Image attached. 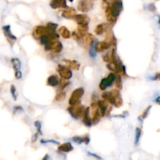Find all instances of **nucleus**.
Returning a JSON list of instances; mask_svg holds the SVG:
<instances>
[{"instance_id":"20","label":"nucleus","mask_w":160,"mask_h":160,"mask_svg":"<svg viewBox=\"0 0 160 160\" xmlns=\"http://www.w3.org/2000/svg\"><path fill=\"white\" fill-rule=\"evenodd\" d=\"M64 62L70 68L73 69V70H79L80 68V63L77 62L76 60H70V59H63Z\"/></svg>"},{"instance_id":"18","label":"nucleus","mask_w":160,"mask_h":160,"mask_svg":"<svg viewBox=\"0 0 160 160\" xmlns=\"http://www.w3.org/2000/svg\"><path fill=\"white\" fill-rule=\"evenodd\" d=\"M59 34L65 39L70 38L71 37V33H70V31H69L68 28L65 26H62L61 27V28H59Z\"/></svg>"},{"instance_id":"28","label":"nucleus","mask_w":160,"mask_h":160,"mask_svg":"<svg viewBox=\"0 0 160 160\" xmlns=\"http://www.w3.org/2000/svg\"><path fill=\"white\" fill-rule=\"evenodd\" d=\"M109 87V84H108V81H107V78H102L101 80L99 83V88L100 90L102 91H105L107 88Z\"/></svg>"},{"instance_id":"5","label":"nucleus","mask_w":160,"mask_h":160,"mask_svg":"<svg viewBox=\"0 0 160 160\" xmlns=\"http://www.w3.org/2000/svg\"><path fill=\"white\" fill-rule=\"evenodd\" d=\"M94 0H79L78 8L81 12H88L93 8Z\"/></svg>"},{"instance_id":"45","label":"nucleus","mask_w":160,"mask_h":160,"mask_svg":"<svg viewBox=\"0 0 160 160\" xmlns=\"http://www.w3.org/2000/svg\"><path fill=\"white\" fill-rule=\"evenodd\" d=\"M42 160H49V156H48V155H45L43 157V159H42Z\"/></svg>"},{"instance_id":"24","label":"nucleus","mask_w":160,"mask_h":160,"mask_svg":"<svg viewBox=\"0 0 160 160\" xmlns=\"http://www.w3.org/2000/svg\"><path fill=\"white\" fill-rule=\"evenodd\" d=\"M88 25H78V32L81 37H84L85 34H88Z\"/></svg>"},{"instance_id":"19","label":"nucleus","mask_w":160,"mask_h":160,"mask_svg":"<svg viewBox=\"0 0 160 160\" xmlns=\"http://www.w3.org/2000/svg\"><path fill=\"white\" fill-rule=\"evenodd\" d=\"M2 30L5 35L6 36V38H8L9 39H10V40H12V41L17 40V38H16L15 36L11 33L10 26H9V25H6V26L2 27Z\"/></svg>"},{"instance_id":"48","label":"nucleus","mask_w":160,"mask_h":160,"mask_svg":"<svg viewBox=\"0 0 160 160\" xmlns=\"http://www.w3.org/2000/svg\"><path fill=\"white\" fill-rule=\"evenodd\" d=\"M69 1H70V2H73V0H69Z\"/></svg>"},{"instance_id":"2","label":"nucleus","mask_w":160,"mask_h":160,"mask_svg":"<svg viewBox=\"0 0 160 160\" xmlns=\"http://www.w3.org/2000/svg\"><path fill=\"white\" fill-rule=\"evenodd\" d=\"M84 94V90L83 88H78L75 89L72 92L70 98H69V105L70 106H76V105L80 104L81 98H82Z\"/></svg>"},{"instance_id":"23","label":"nucleus","mask_w":160,"mask_h":160,"mask_svg":"<svg viewBox=\"0 0 160 160\" xmlns=\"http://www.w3.org/2000/svg\"><path fill=\"white\" fill-rule=\"evenodd\" d=\"M45 27H46L47 33H48V34H53V33L56 32V29H57L58 28V24L57 23L49 22V23H47V25Z\"/></svg>"},{"instance_id":"34","label":"nucleus","mask_w":160,"mask_h":160,"mask_svg":"<svg viewBox=\"0 0 160 160\" xmlns=\"http://www.w3.org/2000/svg\"><path fill=\"white\" fill-rule=\"evenodd\" d=\"M151 108H152V106H148V107L146 108V109H145V111H144L143 112V113H142V115L141 116V118L142 119H145L147 117H148V113H149V112H150V109H151Z\"/></svg>"},{"instance_id":"36","label":"nucleus","mask_w":160,"mask_h":160,"mask_svg":"<svg viewBox=\"0 0 160 160\" xmlns=\"http://www.w3.org/2000/svg\"><path fill=\"white\" fill-rule=\"evenodd\" d=\"M72 36H73V39H75L77 42H80V40H81V39H82V37L80 35L79 33L78 32H75V31H73V32L72 33Z\"/></svg>"},{"instance_id":"42","label":"nucleus","mask_w":160,"mask_h":160,"mask_svg":"<svg viewBox=\"0 0 160 160\" xmlns=\"http://www.w3.org/2000/svg\"><path fill=\"white\" fill-rule=\"evenodd\" d=\"M41 142H42V144H43V143H48V142H52V143H53V144H59L57 142H55V141H52V140H51V141L42 140V141H41Z\"/></svg>"},{"instance_id":"7","label":"nucleus","mask_w":160,"mask_h":160,"mask_svg":"<svg viewBox=\"0 0 160 160\" xmlns=\"http://www.w3.org/2000/svg\"><path fill=\"white\" fill-rule=\"evenodd\" d=\"M110 6L113 14L118 18L120 14L121 13L122 10H123V2H122V1L121 0H116V1H113Z\"/></svg>"},{"instance_id":"41","label":"nucleus","mask_w":160,"mask_h":160,"mask_svg":"<svg viewBox=\"0 0 160 160\" xmlns=\"http://www.w3.org/2000/svg\"><path fill=\"white\" fill-rule=\"evenodd\" d=\"M23 111V108L21 107V106H16V107H14L13 109V111L14 112H19V111Z\"/></svg>"},{"instance_id":"6","label":"nucleus","mask_w":160,"mask_h":160,"mask_svg":"<svg viewBox=\"0 0 160 160\" xmlns=\"http://www.w3.org/2000/svg\"><path fill=\"white\" fill-rule=\"evenodd\" d=\"M47 34V30L46 27L42 26V25H38L35 28L33 29L32 34L34 36V38L36 39H40L42 36H44L45 34Z\"/></svg>"},{"instance_id":"40","label":"nucleus","mask_w":160,"mask_h":160,"mask_svg":"<svg viewBox=\"0 0 160 160\" xmlns=\"http://www.w3.org/2000/svg\"><path fill=\"white\" fill-rule=\"evenodd\" d=\"M15 77L17 78V79H20V78H22L21 71H20V70H17V71H16Z\"/></svg>"},{"instance_id":"49","label":"nucleus","mask_w":160,"mask_h":160,"mask_svg":"<svg viewBox=\"0 0 160 160\" xmlns=\"http://www.w3.org/2000/svg\"><path fill=\"white\" fill-rule=\"evenodd\" d=\"M102 1L103 2H106V1H107V0H102Z\"/></svg>"},{"instance_id":"33","label":"nucleus","mask_w":160,"mask_h":160,"mask_svg":"<svg viewBox=\"0 0 160 160\" xmlns=\"http://www.w3.org/2000/svg\"><path fill=\"white\" fill-rule=\"evenodd\" d=\"M62 48H63V46H62V43H61V42H59V43H58V45H56V47L54 48V50H53L52 52L54 53H59V52H62Z\"/></svg>"},{"instance_id":"50","label":"nucleus","mask_w":160,"mask_h":160,"mask_svg":"<svg viewBox=\"0 0 160 160\" xmlns=\"http://www.w3.org/2000/svg\"><path fill=\"white\" fill-rule=\"evenodd\" d=\"M110 1H112V2H113V1H116V0H110Z\"/></svg>"},{"instance_id":"38","label":"nucleus","mask_w":160,"mask_h":160,"mask_svg":"<svg viewBox=\"0 0 160 160\" xmlns=\"http://www.w3.org/2000/svg\"><path fill=\"white\" fill-rule=\"evenodd\" d=\"M34 125H35V127L37 128V130H38V132L40 134H42V123H40L39 121H36L35 123H34Z\"/></svg>"},{"instance_id":"1","label":"nucleus","mask_w":160,"mask_h":160,"mask_svg":"<svg viewBox=\"0 0 160 160\" xmlns=\"http://www.w3.org/2000/svg\"><path fill=\"white\" fill-rule=\"evenodd\" d=\"M102 97L104 100L107 101L111 105L114 106L117 108L121 107L123 105V99L120 95V92L117 89L111 91V92H103Z\"/></svg>"},{"instance_id":"25","label":"nucleus","mask_w":160,"mask_h":160,"mask_svg":"<svg viewBox=\"0 0 160 160\" xmlns=\"http://www.w3.org/2000/svg\"><path fill=\"white\" fill-rule=\"evenodd\" d=\"M11 62H12V67H13V69L15 70V71L20 70V66H21L20 59H17V58H13V59H11Z\"/></svg>"},{"instance_id":"11","label":"nucleus","mask_w":160,"mask_h":160,"mask_svg":"<svg viewBox=\"0 0 160 160\" xmlns=\"http://www.w3.org/2000/svg\"><path fill=\"white\" fill-rule=\"evenodd\" d=\"M50 6L54 9H59V8H63V9L68 8L66 0H52L50 2Z\"/></svg>"},{"instance_id":"12","label":"nucleus","mask_w":160,"mask_h":160,"mask_svg":"<svg viewBox=\"0 0 160 160\" xmlns=\"http://www.w3.org/2000/svg\"><path fill=\"white\" fill-rule=\"evenodd\" d=\"M105 12H106V19H107L108 22H109L110 23H114L117 22V17H116V16L113 14V12H112L110 6H108L106 8Z\"/></svg>"},{"instance_id":"46","label":"nucleus","mask_w":160,"mask_h":160,"mask_svg":"<svg viewBox=\"0 0 160 160\" xmlns=\"http://www.w3.org/2000/svg\"><path fill=\"white\" fill-rule=\"evenodd\" d=\"M156 102L159 103V104H160V96H159L157 98H156Z\"/></svg>"},{"instance_id":"4","label":"nucleus","mask_w":160,"mask_h":160,"mask_svg":"<svg viewBox=\"0 0 160 160\" xmlns=\"http://www.w3.org/2000/svg\"><path fill=\"white\" fill-rule=\"evenodd\" d=\"M57 71L59 73L61 78H63V79L70 80L72 78V76H73L71 70H70V68L68 66H63L59 64V65H58Z\"/></svg>"},{"instance_id":"30","label":"nucleus","mask_w":160,"mask_h":160,"mask_svg":"<svg viewBox=\"0 0 160 160\" xmlns=\"http://www.w3.org/2000/svg\"><path fill=\"white\" fill-rule=\"evenodd\" d=\"M107 81H108V84H109V87L112 85L114 82L116 81V75L114 73H109V76L107 77Z\"/></svg>"},{"instance_id":"8","label":"nucleus","mask_w":160,"mask_h":160,"mask_svg":"<svg viewBox=\"0 0 160 160\" xmlns=\"http://www.w3.org/2000/svg\"><path fill=\"white\" fill-rule=\"evenodd\" d=\"M111 46H112V44L109 41H102V42H98L95 44V49L96 50L97 52H102L109 48Z\"/></svg>"},{"instance_id":"27","label":"nucleus","mask_w":160,"mask_h":160,"mask_svg":"<svg viewBox=\"0 0 160 160\" xmlns=\"http://www.w3.org/2000/svg\"><path fill=\"white\" fill-rule=\"evenodd\" d=\"M66 96H67V93L64 91H60L59 92H58V94L55 97V101H62V100L65 99Z\"/></svg>"},{"instance_id":"37","label":"nucleus","mask_w":160,"mask_h":160,"mask_svg":"<svg viewBox=\"0 0 160 160\" xmlns=\"http://www.w3.org/2000/svg\"><path fill=\"white\" fill-rule=\"evenodd\" d=\"M96 50L95 49V47H92V48H90V49H89V54H90V56L91 57H92V58H95V57H96Z\"/></svg>"},{"instance_id":"14","label":"nucleus","mask_w":160,"mask_h":160,"mask_svg":"<svg viewBox=\"0 0 160 160\" xmlns=\"http://www.w3.org/2000/svg\"><path fill=\"white\" fill-rule=\"evenodd\" d=\"M108 102L106 101V100H98V109H99L100 112H101L102 117H104V116L106 115V112H107L108 110Z\"/></svg>"},{"instance_id":"39","label":"nucleus","mask_w":160,"mask_h":160,"mask_svg":"<svg viewBox=\"0 0 160 160\" xmlns=\"http://www.w3.org/2000/svg\"><path fill=\"white\" fill-rule=\"evenodd\" d=\"M88 156H92V157H94L95 159H96L98 160H103L101 156H98V155L95 154V153H92V152H88Z\"/></svg>"},{"instance_id":"10","label":"nucleus","mask_w":160,"mask_h":160,"mask_svg":"<svg viewBox=\"0 0 160 160\" xmlns=\"http://www.w3.org/2000/svg\"><path fill=\"white\" fill-rule=\"evenodd\" d=\"M82 120L84 124L88 128H90L93 123H92V117H91L90 116V109L88 107H87L84 111V113L82 117Z\"/></svg>"},{"instance_id":"31","label":"nucleus","mask_w":160,"mask_h":160,"mask_svg":"<svg viewBox=\"0 0 160 160\" xmlns=\"http://www.w3.org/2000/svg\"><path fill=\"white\" fill-rule=\"evenodd\" d=\"M67 80L66 79H63V78H62V80L61 81H59V91L60 92V91H62V89L64 88L67 87V85L69 84V82L68 81H67Z\"/></svg>"},{"instance_id":"22","label":"nucleus","mask_w":160,"mask_h":160,"mask_svg":"<svg viewBox=\"0 0 160 160\" xmlns=\"http://www.w3.org/2000/svg\"><path fill=\"white\" fill-rule=\"evenodd\" d=\"M94 39H95L94 38V36L92 35V34H90V33H88V34H85L84 37H82L83 42H84L85 45H88V46H92V45H93Z\"/></svg>"},{"instance_id":"44","label":"nucleus","mask_w":160,"mask_h":160,"mask_svg":"<svg viewBox=\"0 0 160 160\" xmlns=\"http://www.w3.org/2000/svg\"><path fill=\"white\" fill-rule=\"evenodd\" d=\"M149 9L151 11H154V10H156V7H155V6H154V4H150L149 5Z\"/></svg>"},{"instance_id":"26","label":"nucleus","mask_w":160,"mask_h":160,"mask_svg":"<svg viewBox=\"0 0 160 160\" xmlns=\"http://www.w3.org/2000/svg\"><path fill=\"white\" fill-rule=\"evenodd\" d=\"M141 136H142V129L139 128H137L135 130V138H134V145L137 146L140 141Z\"/></svg>"},{"instance_id":"3","label":"nucleus","mask_w":160,"mask_h":160,"mask_svg":"<svg viewBox=\"0 0 160 160\" xmlns=\"http://www.w3.org/2000/svg\"><path fill=\"white\" fill-rule=\"evenodd\" d=\"M85 109L84 106H81V104H78L76 106H70L67 110L73 118L79 119L83 117Z\"/></svg>"},{"instance_id":"9","label":"nucleus","mask_w":160,"mask_h":160,"mask_svg":"<svg viewBox=\"0 0 160 160\" xmlns=\"http://www.w3.org/2000/svg\"><path fill=\"white\" fill-rule=\"evenodd\" d=\"M75 21L78 25H88L90 18L85 14H77L74 17Z\"/></svg>"},{"instance_id":"43","label":"nucleus","mask_w":160,"mask_h":160,"mask_svg":"<svg viewBox=\"0 0 160 160\" xmlns=\"http://www.w3.org/2000/svg\"><path fill=\"white\" fill-rule=\"evenodd\" d=\"M152 79L154 80V81H156V80H160V73H156V74L153 77Z\"/></svg>"},{"instance_id":"17","label":"nucleus","mask_w":160,"mask_h":160,"mask_svg":"<svg viewBox=\"0 0 160 160\" xmlns=\"http://www.w3.org/2000/svg\"><path fill=\"white\" fill-rule=\"evenodd\" d=\"M59 80L56 75H51L47 79V84L51 87H56L59 85Z\"/></svg>"},{"instance_id":"47","label":"nucleus","mask_w":160,"mask_h":160,"mask_svg":"<svg viewBox=\"0 0 160 160\" xmlns=\"http://www.w3.org/2000/svg\"><path fill=\"white\" fill-rule=\"evenodd\" d=\"M159 24L160 25V17H159Z\"/></svg>"},{"instance_id":"29","label":"nucleus","mask_w":160,"mask_h":160,"mask_svg":"<svg viewBox=\"0 0 160 160\" xmlns=\"http://www.w3.org/2000/svg\"><path fill=\"white\" fill-rule=\"evenodd\" d=\"M116 86H117V88L119 89V90H120V89L122 88V85H123V84H122V79H121V75H120V73H117V75H116Z\"/></svg>"},{"instance_id":"21","label":"nucleus","mask_w":160,"mask_h":160,"mask_svg":"<svg viewBox=\"0 0 160 160\" xmlns=\"http://www.w3.org/2000/svg\"><path fill=\"white\" fill-rule=\"evenodd\" d=\"M72 139H73V142H76L77 144H79V145L82 143H84L86 144V145H88V144L89 143V142H90V139H89L88 136H85V137L75 136V137H73Z\"/></svg>"},{"instance_id":"16","label":"nucleus","mask_w":160,"mask_h":160,"mask_svg":"<svg viewBox=\"0 0 160 160\" xmlns=\"http://www.w3.org/2000/svg\"><path fill=\"white\" fill-rule=\"evenodd\" d=\"M73 149V145H72L71 143H70V142H66V143L62 144V145H60L58 147V151L60 152L67 153L71 152Z\"/></svg>"},{"instance_id":"35","label":"nucleus","mask_w":160,"mask_h":160,"mask_svg":"<svg viewBox=\"0 0 160 160\" xmlns=\"http://www.w3.org/2000/svg\"><path fill=\"white\" fill-rule=\"evenodd\" d=\"M102 59H103V60H104V62H107V63L112 62V56H111L109 53H107V54L103 55Z\"/></svg>"},{"instance_id":"15","label":"nucleus","mask_w":160,"mask_h":160,"mask_svg":"<svg viewBox=\"0 0 160 160\" xmlns=\"http://www.w3.org/2000/svg\"><path fill=\"white\" fill-rule=\"evenodd\" d=\"M109 28V24L106 23H100V24L97 25L96 28L95 29V34H98V35H101L103 33L106 32L108 31V29Z\"/></svg>"},{"instance_id":"13","label":"nucleus","mask_w":160,"mask_h":160,"mask_svg":"<svg viewBox=\"0 0 160 160\" xmlns=\"http://www.w3.org/2000/svg\"><path fill=\"white\" fill-rule=\"evenodd\" d=\"M76 15V10L74 8H67L62 12V17L66 19H74Z\"/></svg>"},{"instance_id":"32","label":"nucleus","mask_w":160,"mask_h":160,"mask_svg":"<svg viewBox=\"0 0 160 160\" xmlns=\"http://www.w3.org/2000/svg\"><path fill=\"white\" fill-rule=\"evenodd\" d=\"M10 92H11V95H12V98H13V99L16 101V100L17 99V96H18V95H17V88H16L15 85H13V84H12V85H11Z\"/></svg>"}]
</instances>
